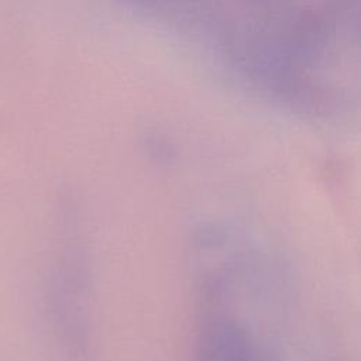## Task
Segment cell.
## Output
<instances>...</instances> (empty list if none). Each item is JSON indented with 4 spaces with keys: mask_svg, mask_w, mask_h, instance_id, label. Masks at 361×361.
Segmentation results:
<instances>
[{
    "mask_svg": "<svg viewBox=\"0 0 361 361\" xmlns=\"http://www.w3.org/2000/svg\"><path fill=\"white\" fill-rule=\"evenodd\" d=\"M264 361H269V360H268V357H267V358H265V360H264Z\"/></svg>",
    "mask_w": 361,
    "mask_h": 361,
    "instance_id": "obj_2",
    "label": "cell"
},
{
    "mask_svg": "<svg viewBox=\"0 0 361 361\" xmlns=\"http://www.w3.org/2000/svg\"><path fill=\"white\" fill-rule=\"evenodd\" d=\"M93 262L86 221L76 196L58 209L44 285V312L63 361H90L93 354Z\"/></svg>",
    "mask_w": 361,
    "mask_h": 361,
    "instance_id": "obj_1",
    "label": "cell"
}]
</instances>
